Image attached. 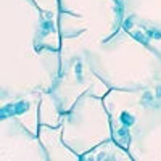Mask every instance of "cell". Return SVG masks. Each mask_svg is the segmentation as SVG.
<instances>
[{"mask_svg":"<svg viewBox=\"0 0 161 161\" xmlns=\"http://www.w3.org/2000/svg\"><path fill=\"white\" fill-rule=\"evenodd\" d=\"M63 140L69 148L82 156L98 143L113 139L111 121L102 97L82 93L71 108L63 113Z\"/></svg>","mask_w":161,"mask_h":161,"instance_id":"cell-1","label":"cell"},{"mask_svg":"<svg viewBox=\"0 0 161 161\" xmlns=\"http://www.w3.org/2000/svg\"><path fill=\"white\" fill-rule=\"evenodd\" d=\"M161 95V82L150 89H136V90H108L103 97L105 106L108 110L113 139L129 150L130 140L137 127L143 121L150 106Z\"/></svg>","mask_w":161,"mask_h":161,"instance_id":"cell-2","label":"cell"},{"mask_svg":"<svg viewBox=\"0 0 161 161\" xmlns=\"http://www.w3.org/2000/svg\"><path fill=\"white\" fill-rule=\"evenodd\" d=\"M97 86H105V82L92 69L87 53H84V55H77L69 60V69H61V73H58L50 92L58 100L61 111L66 113L82 93L89 92L95 95L92 89H95ZM97 97H100V93Z\"/></svg>","mask_w":161,"mask_h":161,"instance_id":"cell-3","label":"cell"},{"mask_svg":"<svg viewBox=\"0 0 161 161\" xmlns=\"http://www.w3.org/2000/svg\"><path fill=\"white\" fill-rule=\"evenodd\" d=\"M40 100H42V90L29 92V93L16 95V97H8L7 100L2 98V116L13 118L19 124H23L31 134L39 137Z\"/></svg>","mask_w":161,"mask_h":161,"instance_id":"cell-4","label":"cell"},{"mask_svg":"<svg viewBox=\"0 0 161 161\" xmlns=\"http://www.w3.org/2000/svg\"><path fill=\"white\" fill-rule=\"evenodd\" d=\"M39 140L44 147L48 159H80L63 140V126L53 127L47 124H40L39 127Z\"/></svg>","mask_w":161,"mask_h":161,"instance_id":"cell-5","label":"cell"},{"mask_svg":"<svg viewBox=\"0 0 161 161\" xmlns=\"http://www.w3.org/2000/svg\"><path fill=\"white\" fill-rule=\"evenodd\" d=\"M80 159H86V161H108V159L123 161V159H127L129 161L134 158L129 153V150L121 147L114 139H108V140L98 143L97 147H93L87 153H84L80 156Z\"/></svg>","mask_w":161,"mask_h":161,"instance_id":"cell-6","label":"cell"},{"mask_svg":"<svg viewBox=\"0 0 161 161\" xmlns=\"http://www.w3.org/2000/svg\"><path fill=\"white\" fill-rule=\"evenodd\" d=\"M61 118L63 111L55 95L50 90H42V100H40V110H39L40 124L58 127L61 126Z\"/></svg>","mask_w":161,"mask_h":161,"instance_id":"cell-7","label":"cell"}]
</instances>
